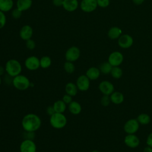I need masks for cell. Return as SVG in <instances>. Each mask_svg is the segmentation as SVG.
<instances>
[{"label": "cell", "instance_id": "obj_25", "mask_svg": "<svg viewBox=\"0 0 152 152\" xmlns=\"http://www.w3.org/2000/svg\"><path fill=\"white\" fill-rule=\"evenodd\" d=\"M122 33L121 30L117 27H111L108 31V36L111 39H116L118 38Z\"/></svg>", "mask_w": 152, "mask_h": 152}, {"label": "cell", "instance_id": "obj_29", "mask_svg": "<svg viewBox=\"0 0 152 152\" xmlns=\"http://www.w3.org/2000/svg\"><path fill=\"white\" fill-rule=\"evenodd\" d=\"M64 69L68 74H72L75 71V67L73 62L66 61L64 64Z\"/></svg>", "mask_w": 152, "mask_h": 152}, {"label": "cell", "instance_id": "obj_7", "mask_svg": "<svg viewBox=\"0 0 152 152\" xmlns=\"http://www.w3.org/2000/svg\"><path fill=\"white\" fill-rule=\"evenodd\" d=\"M20 152H36L37 146L32 140L24 139L20 145Z\"/></svg>", "mask_w": 152, "mask_h": 152}, {"label": "cell", "instance_id": "obj_22", "mask_svg": "<svg viewBox=\"0 0 152 152\" xmlns=\"http://www.w3.org/2000/svg\"><path fill=\"white\" fill-rule=\"evenodd\" d=\"M66 104L65 103L63 100H58L55 101L53 104V107L55 110V112L56 113H64L66 109Z\"/></svg>", "mask_w": 152, "mask_h": 152}, {"label": "cell", "instance_id": "obj_3", "mask_svg": "<svg viewBox=\"0 0 152 152\" xmlns=\"http://www.w3.org/2000/svg\"><path fill=\"white\" fill-rule=\"evenodd\" d=\"M31 83L26 75L19 74L12 78V85L18 90L24 91L27 90L31 86Z\"/></svg>", "mask_w": 152, "mask_h": 152}, {"label": "cell", "instance_id": "obj_37", "mask_svg": "<svg viewBox=\"0 0 152 152\" xmlns=\"http://www.w3.org/2000/svg\"><path fill=\"white\" fill-rule=\"evenodd\" d=\"M146 144L148 146L152 147V132L150 133L147 137Z\"/></svg>", "mask_w": 152, "mask_h": 152}, {"label": "cell", "instance_id": "obj_18", "mask_svg": "<svg viewBox=\"0 0 152 152\" xmlns=\"http://www.w3.org/2000/svg\"><path fill=\"white\" fill-rule=\"evenodd\" d=\"M68 109L69 112L74 115L80 114L82 110V107L80 103L75 100H72L69 104H68Z\"/></svg>", "mask_w": 152, "mask_h": 152}, {"label": "cell", "instance_id": "obj_28", "mask_svg": "<svg viewBox=\"0 0 152 152\" xmlns=\"http://www.w3.org/2000/svg\"><path fill=\"white\" fill-rule=\"evenodd\" d=\"M110 74L113 78L119 79L123 75V71L119 66H113L110 72Z\"/></svg>", "mask_w": 152, "mask_h": 152}, {"label": "cell", "instance_id": "obj_31", "mask_svg": "<svg viewBox=\"0 0 152 152\" xmlns=\"http://www.w3.org/2000/svg\"><path fill=\"white\" fill-rule=\"evenodd\" d=\"M7 22V18L4 12L0 11V29L2 28Z\"/></svg>", "mask_w": 152, "mask_h": 152}, {"label": "cell", "instance_id": "obj_9", "mask_svg": "<svg viewBox=\"0 0 152 152\" xmlns=\"http://www.w3.org/2000/svg\"><path fill=\"white\" fill-rule=\"evenodd\" d=\"M25 67L29 71H36L40 67V59L36 56H30L24 61Z\"/></svg>", "mask_w": 152, "mask_h": 152}, {"label": "cell", "instance_id": "obj_5", "mask_svg": "<svg viewBox=\"0 0 152 152\" xmlns=\"http://www.w3.org/2000/svg\"><path fill=\"white\" fill-rule=\"evenodd\" d=\"M140 124L137 119L128 120L124 125V130L127 134H135L139 129Z\"/></svg>", "mask_w": 152, "mask_h": 152}, {"label": "cell", "instance_id": "obj_43", "mask_svg": "<svg viewBox=\"0 0 152 152\" xmlns=\"http://www.w3.org/2000/svg\"><path fill=\"white\" fill-rule=\"evenodd\" d=\"M91 152H100V151H98V150H94L91 151Z\"/></svg>", "mask_w": 152, "mask_h": 152}, {"label": "cell", "instance_id": "obj_12", "mask_svg": "<svg viewBox=\"0 0 152 152\" xmlns=\"http://www.w3.org/2000/svg\"><path fill=\"white\" fill-rule=\"evenodd\" d=\"M124 143L125 145L131 148H135L139 146L140 140L138 136L135 134H127L124 138Z\"/></svg>", "mask_w": 152, "mask_h": 152}, {"label": "cell", "instance_id": "obj_24", "mask_svg": "<svg viewBox=\"0 0 152 152\" xmlns=\"http://www.w3.org/2000/svg\"><path fill=\"white\" fill-rule=\"evenodd\" d=\"M136 119L139 122V124L142 125H148L151 121V118L150 115L144 113H140V115H138Z\"/></svg>", "mask_w": 152, "mask_h": 152}, {"label": "cell", "instance_id": "obj_42", "mask_svg": "<svg viewBox=\"0 0 152 152\" xmlns=\"http://www.w3.org/2000/svg\"><path fill=\"white\" fill-rule=\"evenodd\" d=\"M134 3L136 5H140L141 4L144 0H132Z\"/></svg>", "mask_w": 152, "mask_h": 152}, {"label": "cell", "instance_id": "obj_1", "mask_svg": "<svg viewBox=\"0 0 152 152\" xmlns=\"http://www.w3.org/2000/svg\"><path fill=\"white\" fill-rule=\"evenodd\" d=\"M40 118L35 113H28L21 120V126L24 131L36 132L41 126Z\"/></svg>", "mask_w": 152, "mask_h": 152}, {"label": "cell", "instance_id": "obj_33", "mask_svg": "<svg viewBox=\"0 0 152 152\" xmlns=\"http://www.w3.org/2000/svg\"><path fill=\"white\" fill-rule=\"evenodd\" d=\"M26 47L28 49L33 50L36 47V43L33 40L30 39H28V40H26Z\"/></svg>", "mask_w": 152, "mask_h": 152}, {"label": "cell", "instance_id": "obj_19", "mask_svg": "<svg viewBox=\"0 0 152 152\" xmlns=\"http://www.w3.org/2000/svg\"><path fill=\"white\" fill-rule=\"evenodd\" d=\"M110 98L111 102L115 104H120L124 101V94L121 92L118 91H114L110 95Z\"/></svg>", "mask_w": 152, "mask_h": 152}, {"label": "cell", "instance_id": "obj_14", "mask_svg": "<svg viewBox=\"0 0 152 152\" xmlns=\"http://www.w3.org/2000/svg\"><path fill=\"white\" fill-rule=\"evenodd\" d=\"M133 44L132 37L128 34H124L121 36L118 39L119 46L123 49H127L130 48Z\"/></svg>", "mask_w": 152, "mask_h": 152}, {"label": "cell", "instance_id": "obj_4", "mask_svg": "<svg viewBox=\"0 0 152 152\" xmlns=\"http://www.w3.org/2000/svg\"><path fill=\"white\" fill-rule=\"evenodd\" d=\"M49 123L55 129H62L67 124V118L64 113L55 112L50 116Z\"/></svg>", "mask_w": 152, "mask_h": 152}, {"label": "cell", "instance_id": "obj_36", "mask_svg": "<svg viewBox=\"0 0 152 152\" xmlns=\"http://www.w3.org/2000/svg\"><path fill=\"white\" fill-rule=\"evenodd\" d=\"M34 133L35 132H26L25 131L24 135L25 136V139H28V140H34Z\"/></svg>", "mask_w": 152, "mask_h": 152}, {"label": "cell", "instance_id": "obj_10", "mask_svg": "<svg viewBox=\"0 0 152 152\" xmlns=\"http://www.w3.org/2000/svg\"><path fill=\"white\" fill-rule=\"evenodd\" d=\"M99 89L103 95L110 96L115 91V87L110 81L104 80L99 84Z\"/></svg>", "mask_w": 152, "mask_h": 152}, {"label": "cell", "instance_id": "obj_39", "mask_svg": "<svg viewBox=\"0 0 152 152\" xmlns=\"http://www.w3.org/2000/svg\"><path fill=\"white\" fill-rule=\"evenodd\" d=\"M64 0H52L53 4L56 7H62Z\"/></svg>", "mask_w": 152, "mask_h": 152}, {"label": "cell", "instance_id": "obj_15", "mask_svg": "<svg viewBox=\"0 0 152 152\" xmlns=\"http://www.w3.org/2000/svg\"><path fill=\"white\" fill-rule=\"evenodd\" d=\"M33 30L32 27L29 25H25L21 27L20 31V37L24 40L30 39L33 36Z\"/></svg>", "mask_w": 152, "mask_h": 152}, {"label": "cell", "instance_id": "obj_30", "mask_svg": "<svg viewBox=\"0 0 152 152\" xmlns=\"http://www.w3.org/2000/svg\"><path fill=\"white\" fill-rule=\"evenodd\" d=\"M111 103L110 96L109 95H103L100 99V103L104 107L108 106Z\"/></svg>", "mask_w": 152, "mask_h": 152}, {"label": "cell", "instance_id": "obj_32", "mask_svg": "<svg viewBox=\"0 0 152 152\" xmlns=\"http://www.w3.org/2000/svg\"><path fill=\"white\" fill-rule=\"evenodd\" d=\"M22 15V11L18 10L17 8L14 9L11 12V16L14 19H18L21 17Z\"/></svg>", "mask_w": 152, "mask_h": 152}, {"label": "cell", "instance_id": "obj_27", "mask_svg": "<svg viewBox=\"0 0 152 152\" xmlns=\"http://www.w3.org/2000/svg\"><path fill=\"white\" fill-rule=\"evenodd\" d=\"M52 64L51 58L48 56H43L40 59V67L43 69H47Z\"/></svg>", "mask_w": 152, "mask_h": 152}, {"label": "cell", "instance_id": "obj_2", "mask_svg": "<svg viewBox=\"0 0 152 152\" xmlns=\"http://www.w3.org/2000/svg\"><path fill=\"white\" fill-rule=\"evenodd\" d=\"M4 67L7 74L12 77L20 74L22 71L21 64L15 59H11L7 61Z\"/></svg>", "mask_w": 152, "mask_h": 152}, {"label": "cell", "instance_id": "obj_35", "mask_svg": "<svg viewBox=\"0 0 152 152\" xmlns=\"http://www.w3.org/2000/svg\"><path fill=\"white\" fill-rule=\"evenodd\" d=\"M97 5L100 7L105 8L109 5V0H96Z\"/></svg>", "mask_w": 152, "mask_h": 152}, {"label": "cell", "instance_id": "obj_26", "mask_svg": "<svg viewBox=\"0 0 152 152\" xmlns=\"http://www.w3.org/2000/svg\"><path fill=\"white\" fill-rule=\"evenodd\" d=\"M112 68L113 66L111 65V64L108 61H107V62H104L100 64L99 66V69L101 73L107 75V74H110Z\"/></svg>", "mask_w": 152, "mask_h": 152}, {"label": "cell", "instance_id": "obj_8", "mask_svg": "<svg viewBox=\"0 0 152 152\" xmlns=\"http://www.w3.org/2000/svg\"><path fill=\"white\" fill-rule=\"evenodd\" d=\"M75 84L81 91H86L88 90L90 86V80L85 75H80L76 80Z\"/></svg>", "mask_w": 152, "mask_h": 152}, {"label": "cell", "instance_id": "obj_16", "mask_svg": "<svg viewBox=\"0 0 152 152\" xmlns=\"http://www.w3.org/2000/svg\"><path fill=\"white\" fill-rule=\"evenodd\" d=\"M62 7L66 11L73 12L77 9L78 1V0H64Z\"/></svg>", "mask_w": 152, "mask_h": 152}, {"label": "cell", "instance_id": "obj_17", "mask_svg": "<svg viewBox=\"0 0 152 152\" xmlns=\"http://www.w3.org/2000/svg\"><path fill=\"white\" fill-rule=\"evenodd\" d=\"M99 68L94 66H91L87 69L86 72V75L91 80H96L99 78L100 75Z\"/></svg>", "mask_w": 152, "mask_h": 152}, {"label": "cell", "instance_id": "obj_40", "mask_svg": "<svg viewBox=\"0 0 152 152\" xmlns=\"http://www.w3.org/2000/svg\"><path fill=\"white\" fill-rule=\"evenodd\" d=\"M143 152H152V147L147 145L144 148Z\"/></svg>", "mask_w": 152, "mask_h": 152}, {"label": "cell", "instance_id": "obj_23", "mask_svg": "<svg viewBox=\"0 0 152 152\" xmlns=\"http://www.w3.org/2000/svg\"><path fill=\"white\" fill-rule=\"evenodd\" d=\"M12 0H0V11L5 12L10 11L13 7Z\"/></svg>", "mask_w": 152, "mask_h": 152}, {"label": "cell", "instance_id": "obj_38", "mask_svg": "<svg viewBox=\"0 0 152 152\" xmlns=\"http://www.w3.org/2000/svg\"><path fill=\"white\" fill-rule=\"evenodd\" d=\"M46 113L47 114L50 116L51 115H52L54 113H55V110L53 107V106H49L47 108H46Z\"/></svg>", "mask_w": 152, "mask_h": 152}, {"label": "cell", "instance_id": "obj_44", "mask_svg": "<svg viewBox=\"0 0 152 152\" xmlns=\"http://www.w3.org/2000/svg\"><path fill=\"white\" fill-rule=\"evenodd\" d=\"M1 83H2V78H1V77H0V86L1 85Z\"/></svg>", "mask_w": 152, "mask_h": 152}, {"label": "cell", "instance_id": "obj_13", "mask_svg": "<svg viewBox=\"0 0 152 152\" xmlns=\"http://www.w3.org/2000/svg\"><path fill=\"white\" fill-rule=\"evenodd\" d=\"M97 7L96 0H82L80 3V8L86 12H91L94 11Z\"/></svg>", "mask_w": 152, "mask_h": 152}, {"label": "cell", "instance_id": "obj_6", "mask_svg": "<svg viewBox=\"0 0 152 152\" xmlns=\"http://www.w3.org/2000/svg\"><path fill=\"white\" fill-rule=\"evenodd\" d=\"M80 56V49L75 46L69 48L65 53V58L66 61L74 62L77 61Z\"/></svg>", "mask_w": 152, "mask_h": 152}, {"label": "cell", "instance_id": "obj_20", "mask_svg": "<svg viewBox=\"0 0 152 152\" xmlns=\"http://www.w3.org/2000/svg\"><path fill=\"white\" fill-rule=\"evenodd\" d=\"M65 91L66 94H68L72 97H74L77 95L78 93V89L75 84L72 82H69L66 84L65 86Z\"/></svg>", "mask_w": 152, "mask_h": 152}, {"label": "cell", "instance_id": "obj_11", "mask_svg": "<svg viewBox=\"0 0 152 152\" xmlns=\"http://www.w3.org/2000/svg\"><path fill=\"white\" fill-rule=\"evenodd\" d=\"M124 61L123 55L118 51L111 53L108 58V62L112 66H119Z\"/></svg>", "mask_w": 152, "mask_h": 152}, {"label": "cell", "instance_id": "obj_21", "mask_svg": "<svg viewBox=\"0 0 152 152\" xmlns=\"http://www.w3.org/2000/svg\"><path fill=\"white\" fill-rule=\"evenodd\" d=\"M17 8L21 11H24L28 10L32 5V0H17Z\"/></svg>", "mask_w": 152, "mask_h": 152}, {"label": "cell", "instance_id": "obj_41", "mask_svg": "<svg viewBox=\"0 0 152 152\" xmlns=\"http://www.w3.org/2000/svg\"><path fill=\"white\" fill-rule=\"evenodd\" d=\"M5 72V67H3L2 66H0V77L3 75L4 74V72Z\"/></svg>", "mask_w": 152, "mask_h": 152}, {"label": "cell", "instance_id": "obj_34", "mask_svg": "<svg viewBox=\"0 0 152 152\" xmlns=\"http://www.w3.org/2000/svg\"><path fill=\"white\" fill-rule=\"evenodd\" d=\"M62 100H63V102L66 103L67 105L69 104L73 100H72V97L68 94H64L63 96H62Z\"/></svg>", "mask_w": 152, "mask_h": 152}]
</instances>
